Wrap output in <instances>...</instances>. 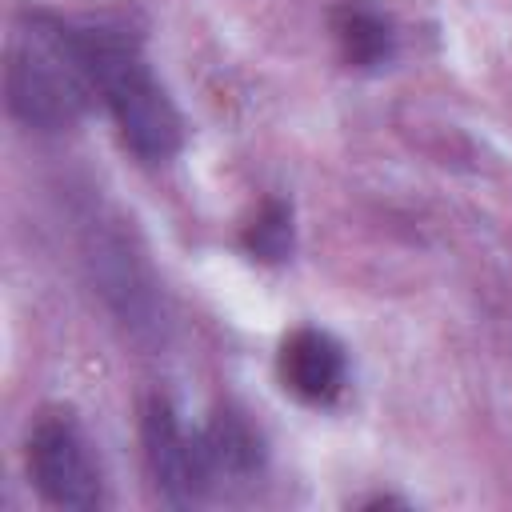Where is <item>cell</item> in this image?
<instances>
[{
	"mask_svg": "<svg viewBox=\"0 0 512 512\" xmlns=\"http://www.w3.org/2000/svg\"><path fill=\"white\" fill-rule=\"evenodd\" d=\"M76 40L96 100L112 116L120 144L140 164H168L184 148V116L156 80L140 32H132L124 20L76 16Z\"/></svg>",
	"mask_w": 512,
	"mask_h": 512,
	"instance_id": "obj_1",
	"label": "cell"
},
{
	"mask_svg": "<svg viewBox=\"0 0 512 512\" xmlns=\"http://www.w3.org/2000/svg\"><path fill=\"white\" fill-rule=\"evenodd\" d=\"M4 100L12 120L32 132H64L96 104V88L76 40V16L40 4H24L16 12L4 64Z\"/></svg>",
	"mask_w": 512,
	"mask_h": 512,
	"instance_id": "obj_2",
	"label": "cell"
},
{
	"mask_svg": "<svg viewBox=\"0 0 512 512\" xmlns=\"http://www.w3.org/2000/svg\"><path fill=\"white\" fill-rule=\"evenodd\" d=\"M24 468L32 488L56 508H104V468L84 424L64 408H44L24 440Z\"/></svg>",
	"mask_w": 512,
	"mask_h": 512,
	"instance_id": "obj_3",
	"label": "cell"
},
{
	"mask_svg": "<svg viewBox=\"0 0 512 512\" xmlns=\"http://www.w3.org/2000/svg\"><path fill=\"white\" fill-rule=\"evenodd\" d=\"M140 456H144L152 492L168 508H192L212 496L200 428H184L180 412L160 392L140 404Z\"/></svg>",
	"mask_w": 512,
	"mask_h": 512,
	"instance_id": "obj_4",
	"label": "cell"
},
{
	"mask_svg": "<svg viewBox=\"0 0 512 512\" xmlns=\"http://www.w3.org/2000/svg\"><path fill=\"white\" fill-rule=\"evenodd\" d=\"M276 376H280L284 392H292L300 404L332 408V404H340V396L348 392V380H352L348 348L328 328L300 324L280 340Z\"/></svg>",
	"mask_w": 512,
	"mask_h": 512,
	"instance_id": "obj_5",
	"label": "cell"
},
{
	"mask_svg": "<svg viewBox=\"0 0 512 512\" xmlns=\"http://www.w3.org/2000/svg\"><path fill=\"white\" fill-rule=\"evenodd\" d=\"M88 264H92V276H96L100 296L112 304V312L136 336L160 328V292H156V280L148 276L144 260L128 248V240L120 232H92Z\"/></svg>",
	"mask_w": 512,
	"mask_h": 512,
	"instance_id": "obj_6",
	"label": "cell"
},
{
	"mask_svg": "<svg viewBox=\"0 0 512 512\" xmlns=\"http://www.w3.org/2000/svg\"><path fill=\"white\" fill-rule=\"evenodd\" d=\"M200 448H204V464L212 476V492L220 484L256 480L264 472V460H268L264 432L236 404H224L212 412V420L200 428Z\"/></svg>",
	"mask_w": 512,
	"mask_h": 512,
	"instance_id": "obj_7",
	"label": "cell"
},
{
	"mask_svg": "<svg viewBox=\"0 0 512 512\" xmlns=\"http://www.w3.org/2000/svg\"><path fill=\"white\" fill-rule=\"evenodd\" d=\"M328 32L344 68L352 72H380L400 52V32L392 16L372 0H340L328 12Z\"/></svg>",
	"mask_w": 512,
	"mask_h": 512,
	"instance_id": "obj_8",
	"label": "cell"
},
{
	"mask_svg": "<svg viewBox=\"0 0 512 512\" xmlns=\"http://www.w3.org/2000/svg\"><path fill=\"white\" fill-rule=\"evenodd\" d=\"M292 244H296V228H292V204L268 196L256 216L240 228V248L260 260V264H284L292 256Z\"/></svg>",
	"mask_w": 512,
	"mask_h": 512,
	"instance_id": "obj_9",
	"label": "cell"
}]
</instances>
